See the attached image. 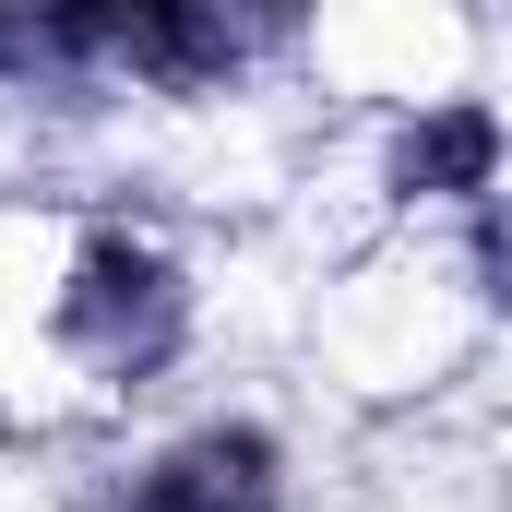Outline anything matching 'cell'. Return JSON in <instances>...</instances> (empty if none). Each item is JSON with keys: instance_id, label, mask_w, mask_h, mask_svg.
Returning <instances> with one entry per match:
<instances>
[{"instance_id": "3", "label": "cell", "mask_w": 512, "mask_h": 512, "mask_svg": "<svg viewBox=\"0 0 512 512\" xmlns=\"http://www.w3.org/2000/svg\"><path fill=\"white\" fill-rule=\"evenodd\" d=\"M489 179H501V120L477 96L429 108V120L393 143V191L405 203H489Z\"/></svg>"}, {"instance_id": "2", "label": "cell", "mask_w": 512, "mask_h": 512, "mask_svg": "<svg viewBox=\"0 0 512 512\" xmlns=\"http://www.w3.org/2000/svg\"><path fill=\"white\" fill-rule=\"evenodd\" d=\"M120 512H286V453H274V429H251V417H215V429L167 441L120 489Z\"/></svg>"}, {"instance_id": "1", "label": "cell", "mask_w": 512, "mask_h": 512, "mask_svg": "<svg viewBox=\"0 0 512 512\" xmlns=\"http://www.w3.org/2000/svg\"><path fill=\"white\" fill-rule=\"evenodd\" d=\"M48 334H60V358L84 382L131 393L191 346V274L155 239H131V227H96L72 251V274H60V298H48Z\"/></svg>"}]
</instances>
